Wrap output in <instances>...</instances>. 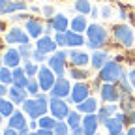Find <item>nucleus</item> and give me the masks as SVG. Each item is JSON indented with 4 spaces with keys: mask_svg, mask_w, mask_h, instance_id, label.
<instances>
[{
    "mask_svg": "<svg viewBox=\"0 0 135 135\" xmlns=\"http://www.w3.org/2000/svg\"><path fill=\"white\" fill-rule=\"evenodd\" d=\"M23 109H25V113L30 118H40V116H43L47 113L49 101H47V98L43 94H38L34 99H26L25 103H23Z\"/></svg>",
    "mask_w": 135,
    "mask_h": 135,
    "instance_id": "f257e3e1",
    "label": "nucleus"
},
{
    "mask_svg": "<svg viewBox=\"0 0 135 135\" xmlns=\"http://www.w3.org/2000/svg\"><path fill=\"white\" fill-rule=\"evenodd\" d=\"M86 36H88V47L90 49H99L101 45H105L109 34H107V30L103 26H99V25H88Z\"/></svg>",
    "mask_w": 135,
    "mask_h": 135,
    "instance_id": "f03ea898",
    "label": "nucleus"
},
{
    "mask_svg": "<svg viewBox=\"0 0 135 135\" xmlns=\"http://www.w3.org/2000/svg\"><path fill=\"white\" fill-rule=\"evenodd\" d=\"M122 73H124V70L120 68V64L114 62V60H109V62L99 70V79L105 81V83H114V84H116L118 81H120Z\"/></svg>",
    "mask_w": 135,
    "mask_h": 135,
    "instance_id": "7ed1b4c3",
    "label": "nucleus"
},
{
    "mask_svg": "<svg viewBox=\"0 0 135 135\" xmlns=\"http://www.w3.org/2000/svg\"><path fill=\"white\" fill-rule=\"evenodd\" d=\"M113 36H114V41L120 43L122 47H131L133 45V30L126 25H118L113 28Z\"/></svg>",
    "mask_w": 135,
    "mask_h": 135,
    "instance_id": "20e7f679",
    "label": "nucleus"
},
{
    "mask_svg": "<svg viewBox=\"0 0 135 135\" xmlns=\"http://www.w3.org/2000/svg\"><path fill=\"white\" fill-rule=\"evenodd\" d=\"M66 58H68V53H66V51H56V53H53V55L47 58L49 68H51V70H53L58 77L64 75V70H66Z\"/></svg>",
    "mask_w": 135,
    "mask_h": 135,
    "instance_id": "39448f33",
    "label": "nucleus"
},
{
    "mask_svg": "<svg viewBox=\"0 0 135 135\" xmlns=\"http://www.w3.org/2000/svg\"><path fill=\"white\" fill-rule=\"evenodd\" d=\"M49 111H51V114H53L56 120H62V118H66L68 114H70L68 103L62 98H55V96H51V99H49Z\"/></svg>",
    "mask_w": 135,
    "mask_h": 135,
    "instance_id": "423d86ee",
    "label": "nucleus"
},
{
    "mask_svg": "<svg viewBox=\"0 0 135 135\" xmlns=\"http://www.w3.org/2000/svg\"><path fill=\"white\" fill-rule=\"evenodd\" d=\"M55 75H56V73L51 70L49 66H41V68H40V71H38V81H40V86H41L43 92H51L53 84L56 83Z\"/></svg>",
    "mask_w": 135,
    "mask_h": 135,
    "instance_id": "0eeeda50",
    "label": "nucleus"
},
{
    "mask_svg": "<svg viewBox=\"0 0 135 135\" xmlns=\"http://www.w3.org/2000/svg\"><path fill=\"white\" fill-rule=\"evenodd\" d=\"M99 96H101L103 101H109V103H114V101H118V99L122 98L114 83H105L103 86L99 88Z\"/></svg>",
    "mask_w": 135,
    "mask_h": 135,
    "instance_id": "6e6552de",
    "label": "nucleus"
},
{
    "mask_svg": "<svg viewBox=\"0 0 135 135\" xmlns=\"http://www.w3.org/2000/svg\"><path fill=\"white\" fill-rule=\"evenodd\" d=\"M28 32H25V30H21V28H11L9 32H6V36H4V40H6V43H9V45H13V43H19V45H23V43H28Z\"/></svg>",
    "mask_w": 135,
    "mask_h": 135,
    "instance_id": "1a4fd4ad",
    "label": "nucleus"
},
{
    "mask_svg": "<svg viewBox=\"0 0 135 135\" xmlns=\"http://www.w3.org/2000/svg\"><path fill=\"white\" fill-rule=\"evenodd\" d=\"M71 94V88H70V81L64 79V77H56V83L53 84L51 88V96L55 98H66Z\"/></svg>",
    "mask_w": 135,
    "mask_h": 135,
    "instance_id": "9d476101",
    "label": "nucleus"
},
{
    "mask_svg": "<svg viewBox=\"0 0 135 135\" xmlns=\"http://www.w3.org/2000/svg\"><path fill=\"white\" fill-rule=\"evenodd\" d=\"M70 98H71L73 103H83L84 99H88V98H90V88H88V84H84V83H77L75 86L71 88Z\"/></svg>",
    "mask_w": 135,
    "mask_h": 135,
    "instance_id": "9b49d317",
    "label": "nucleus"
},
{
    "mask_svg": "<svg viewBox=\"0 0 135 135\" xmlns=\"http://www.w3.org/2000/svg\"><path fill=\"white\" fill-rule=\"evenodd\" d=\"M98 124H99V118L98 114L94 113H88V114H84L83 118V129H84V135H96V129H98Z\"/></svg>",
    "mask_w": 135,
    "mask_h": 135,
    "instance_id": "f8f14e48",
    "label": "nucleus"
},
{
    "mask_svg": "<svg viewBox=\"0 0 135 135\" xmlns=\"http://www.w3.org/2000/svg\"><path fill=\"white\" fill-rule=\"evenodd\" d=\"M68 58H70V62L77 68H83V66H86L90 62V56L84 53V51H79V49H71L70 53H68Z\"/></svg>",
    "mask_w": 135,
    "mask_h": 135,
    "instance_id": "ddd939ff",
    "label": "nucleus"
},
{
    "mask_svg": "<svg viewBox=\"0 0 135 135\" xmlns=\"http://www.w3.org/2000/svg\"><path fill=\"white\" fill-rule=\"evenodd\" d=\"M28 94H30V92H28L26 88H21V86H15V84H13L11 88H9V99L13 101L15 105H23L25 101L28 99V98H26Z\"/></svg>",
    "mask_w": 135,
    "mask_h": 135,
    "instance_id": "4468645a",
    "label": "nucleus"
},
{
    "mask_svg": "<svg viewBox=\"0 0 135 135\" xmlns=\"http://www.w3.org/2000/svg\"><path fill=\"white\" fill-rule=\"evenodd\" d=\"M58 47V43L55 40H51L49 36H41L38 41H36V49L41 51V53H55Z\"/></svg>",
    "mask_w": 135,
    "mask_h": 135,
    "instance_id": "2eb2a0df",
    "label": "nucleus"
},
{
    "mask_svg": "<svg viewBox=\"0 0 135 135\" xmlns=\"http://www.w3.org/2000/svg\"><path fill=\"white\" fill-rule=\"evenodd\" d=\"M28 81H30V77L26 75L25 68H19V66H17V68H13V84H15V86L26 88Z\"/></svg>",
    "mask_w": 135,
    "mask_h": 135,
    "instance_id": "dca6fc26",
    "label": "nucleus"
},
{
    "mask_svg": "<svg viewBox=\"0 0 135 135\" xmlns=\"http://www.w3.org/2000/svg\"><path fill=\"white\" fill-rule=\"evenodd\" d=\"M21 60H23V56H21L19 51L9 49V51H6V53H4V60H2V62H4V66H8V68H17Z\"/></svg>",
    "mask_w": 135,
    "mask_h": 135,
    "instance_id": "f3484780",
    "label": "nucleus"
},
{
    "mask_svg": "<svg viewBox=\"0 0 135 135\" xmlns=\"http://www.w3.org/2000/svg\"><path fill=\"white\" fill-rule=\"evenodd\" d=\"M25 30L28 32V36H30V38L40 40V38H41V32H43V26H41L40 21H36V19H28L26 25H25Z\"/></svg>",
    "mask_w": 135,
    "mask_h": 135,
    "instance_id": "a211bd4d",
    "label": "nucleus"
},
{
    "mask_svg": "<svg viewBox=\"0 0 135 135\" xmlns=\"http://www.w3.org/2000/svg\"><path fill=\"white\" fill-rule=\"evenodd\" d=\"M0 8H2V15L19 11V9H26L25 2H8V0H0Z\"/></svg>",
    "mask_w": 135,
    "mask_h": 135,
    "instance_id": "6ab92c4d",
    "label": "nucleus"
},
{
    "mask_svg": "<svg viewBox=\"0 0 135 135\" xmlns=\"http://www.w3.org/2000/svg\"><path fill=\"white\" fill-rule=\"evenodd\" d=\"M51 23H53V26H55V32H66L68 25H70L68 17L62 15V13H56L55 17H51Z\"/></svg>",
    "mask_w": 135,
    "mask_h": 135,
    "instance_id": "aec40b11",
    "label": "nucleus"
},
{
    "mask_svg": "<svg viewBox=\"0 0 135 135\" xmlns=\"http://www.w3.org/2000/svg\"><path fill=\"white\" fill-rule=\"evenodd\" d=\"M66 38H68V45H70V47H81V45H84V38H83L81 32L66 30Z\"/></svg>",
    "mask_w": 135,
    "mask_h": 135,
    "instance_id": "412c9836",
    "label": "nucleus"
},
{
    "mask_svg": "<svg viewBox=\"0 0 135 135\" xmlns=\"http://www.w3.org/2000/svg\"><path fill=\"white\" fill-rule=\"evenodd\" d=\"M109 56H107V53L105 51H96V53L92 55V58H90V64L96 68V70H101V68H103L109 60H107Z\"/></svg>",
    "mask_w": 135,
    "mask_h": 135,
    "instance_id": "4be33fe9",
    "label": "nucleus"
},
{
    "mask_svg": "<svg viewBox=\"0 0 135 135\" xmlns=\"http://www.w3.org/2000/svg\"><path fill=\"white\" fill-rule=\"evenodd\" d=\"M77 111H79V113H84V114L96 113V111H98V101H96L94 98H88V99H84L83 103H77Z\"/></svg>",
    "mask_w": 135,
    "mask_h": 135,
    "instance_id": "5701e85b",
    "label": "nucleus"
},
{
    "mask_svg": "<svg viewBox=\"0 0 135 135\" xmlns=\"http://www.w3.org/2000/svg\"><path fill=\"white\" fill-rule=\"evenodd\" d=\"M116 114V105L111 103V105H103V107H99V113H98V118H99V122L101 124H105V120H109L111 116Z\"/></svg>",
    "mask_w": 135,
    "mask_h": 135,
    "instance_id": "b1692460",
    "label": "nucleus"
},
{
    "mask_svg": "<svg viewBox=\"0 0 135 135\" xmlns=\"http://www.w3.org/2000/svg\"><path fill=\"white\" fill-rule=\"evenodd\" d=\"M25 126H28V124L25 122V114H23L21 111H15V113L9 116V128L21 129V128H25Z\"/></svg>",
    "mask_w": 135,
    "mask_h": 135,
    "instance_id": "393cba45",
    "label": "nucleus"
},
{
    "mask_svg": "<svg viewBox=\"0 0 135 135\" xmlns=\"http://www.w3.org/2000/svg\"><path fill=\"white\" fill-rule=\"evenodd\" d=\"M107 129H109V133H120L122 131V128H124V122L122 120H118L116 116H111L109 120H105V124H103Z\"/></svg>",
    "mask_w": 135,
    "mask_h": 135,
    "instance_id": "a878e982",
    "label": "nucleus"
},
{
    "mask_svg": "<svg viewBox=\"0 0 135 135\" xmlns=\"http://www.w3.org/2000/svg\"><path fill=\"white\" fill-rule=\"evenodd\" d=\"M86 28H88V23H86V19H84V15H83V13L71 19V30H75V32H81V34H83Z\"/></svg>",
    "mask_w": 135,
    "mask_h": 135,
    "instance_id": "bb28decb",
    "label": "nucleus"
},
{
    "mask_svg": "<svg viewBox=\"0 0 135 135\" xmlns=\"http://www.w3.org/2000/svg\"><path fill=\"white\" fill-rule=\"evenodd\" d=\"M15 103L11 99H6V98H2V101H0V113H2V116L4 118H9L13 113H15Z\"/></svg>",
    "mask_w": 135,
    "mask_h": 135,
    "instance_id": "cd10ccee",
    "label": "nucleus"
},
{
    "mask_svg": "<svg viewBox=\"0 0 135 135\" xmlns=\"http://www.w3.org/2000/svg\"><path fill=\"white\" fill-rule=\"evenodd\" d=\"M66 122L70 124V128H71V129H73V128H77V126H81V124H83L81 113H79V111H70V114L66 116Z\"/></svg>",
    "mask_w": 135,
    "mask_h": 135,
    "instance_id": "c85d7f7f",
    "label": "nucleus"
},
{
    "mask_svg": "<svg viewBox=\"0 0 135 135\" xmlns=\"http://www.w3.org/2000/svg\"><path fill=\"white\" fill-rule=\"evenodd\" d=\"M0 81L2 84H13V71H9L8 66H2V70H0Z\"/></svg>",
    "mask_w": 135,
    "mask_h": 135,
    "instance_id": "c756f323",
    "label": "nucleus"
},
{
    "mask_svg": "<svg viewBox=\"0 0 135 135\" xmlns=\"http://www.w3.org/2000/svg\"><path fill=\"white\" fill-rule=\"evenodd\" d=\"M70 124H68L66 120H56V126H55V135H68V133H70Z\"/></svg>",
    "mask_w": 135,
    "mask_h": 135,
    "instance_id": "7c9ffc66",
    "label": "nucleus"
},
{
    "mask_svg": "<svg viewBox=\"0 0 135 135\" xmlns=\"http://www.w3.org/2000/svg\"><path fill=\"white\" fill-rule=\"evenodd\" d=\"M56 126V120L55 116H40V128H45V129H55Z\"/></svg>",
    "mask_w": 135,
    "mask_h": 135,
    "instance_id": "2f4dec72",
    "label": "nucleus"
},
{
    "mask_svg": "<svg viewBox=\"0 0 135 135\" xmlns=\"http://www.w3.org/2000/svg\"><path fill=\"white\" fill-rule=\"evenodd\" d=\"M75 9L79 13H83V15H86V13L92 11V6H90L88 0H75Z\"/></svg>",
    "mask_w": 135,
    "mask_h": 135,
    "instance_id": "473e14b6",
    "label": "nucleus"
},
{
    "mask_svg": "<svg viewBox=\"0 0 135 135\" xmlns=\"http://www.w3.org/2000/svg\"><path fill=\"white\" fill-rule=\"evenodd\" d=\"M26 90H28L32 96H38V94H40V90H41L40 81H38V79H34V77H30V81H28V84H26Z\"/></svg>",
    "mask_w": 135,
    "mask_h": 135,
    "instance_id": "72a5a7b5",
    "label": "nucleus"
},
{
    "mask_svg": "<svg viewBox=\"0 0 135 135\" xmlns=\"http://www.w3.org/2000/svg\"><path fill=\"white\" fill-rule=\"evenodd\" d=\"M70 77H73V79H77V81H83V79H86V77H88V73L84 71V70H81V68L73 66L71 70H70Z\"/></svg>",
    "mask_w": 135,
    "mask_h": 135,
    "instance_id": "f704fd0d",
    "label": "nucleus"
},
{
    "mask_svg": "<svg viewBox=\"0 0 135 135\" xmlns=\"http://www.w3.org/2000/svg\"><path fill=\"white\" fill-rule=\"evenodd\" d=\"M25 71H26V75H28V77H34V75H38L40 68H38V64H36V62L26 60V62H25Z\"/></svg>",
    "mask_w": 135,
    "mask_h": 135,
    "instance_id": "c9c22d12",
    "label": "nucleus"
},
{
    "mask_svg": "<svg viewBox=\"0 0 135 135\" xmlns=\"http://www.w3.org/2000/svg\"><path fill=\"white\" fill-rule=\"evenodd\" d=\"M19 53H21V56H23V60H25V62L32 58V49H30V45H28V43H23V45L19 47Z\"/></svg>",
    "mask_w": 135,
    "mask_h": 135,
    "instance_id": "e433bc0d",
    "label": "nucleus"
},
{
    "mask_svg": "<svg viewBox=\"0 0 135 135\" xmlns=\"http://www.w3.org/2000/svg\"><path fill=\"white\" fill-rule=\"evenodd\" d=\"M55 41L58 45H68V38H66V32H56V36H55Z\"/></svg>",
    "mask_w": 135,
    "mask_h": 135,
    "instance_id": "4c0bfd02",
    "label": "nucleus"
},
{
    "mask_svg": "<svg viewBox=\"0 0 135 135\" xmlns=\"http://www.w3.org/2000/svg\"><path fill=\"white\" fill-rule=\"evenodd\" d=\"M32 60H34V62H40V64H41V62L45 60V53H41V51H38V49H36V51L32 53Z\"/></svg>",
    "mask_w": 135,
    "mask_h": 135,
    "instance_id": "58836bf2",
    "label": "nucleus"
},
{
    "mask_svg": "<svg viewBox=\"0 0 135 135\" xmlns=\"http://www.w3.org/2000/svg\"><path fill=\"white\" fill-rule=\"evenodd\" d=\"M111 13H113V9H111L109 6H103V8H101V17H103V19H109Z\"/></svg>",
    "mask_w": 135,
    "mask_h": 135,
    "instance_id": "ea45409f",
    "label": "nucleus"
},
{
    "mask_svg": "<svg viewBox=\"0 0 135 135\" xmlns=\"http://www.w3.org/2000/svg\"><path fill=\"white\" fill-rule=\"evenodd\" d=\"M41 11H43L47 17H55V15H53L55 11H53V8H51V6H43V8H41Z\"/></svg>",
    "mask_w": 135,
    "mask_h": 135,
    "instance_id": "a19ab883",
    "label": "nucleus"
},
{
    "mask_svg": "<svg viewBox=\"0 0 135 135\" xmlns=\"http://www.w3.org/2000/svg\"><path fill=\"white\" fill-rule=\"evenodd\" d=\"M2 135H19V129H15V128H6Z\"/></svg>",
    "mask_w": 135,
    "mask_h": 135,
    "instance_id": "79ce46f5",
    "label": "nucleus"
},
{
    "mask_svg": "<svg viewBox=\"0 0 135 135\" xmlns=\"http://www.w3.org/2000/svg\"><path fill=\"white\" fill-rule=\"evenodd\" d=\"M36 133H38V135H55V131H53V129H45V128H40Z\"/></svg>",
    "mask_w": 135,
    "mask_h": 135,
    "instance_id": "37998d69",
    "label": "nucleus"
},
{
    "mask_svg": "<svg viewBox=\"0 0 135 135\" xmlns=\"http://www.w3.org/2000/svg\"><path fill=\"white\" fill-rule=\"evenodd\" d=\"M70 135H84V129H83V126H77V128H73Z\"/></svg>",
    "mask_w": 135,
    "mask_h": 135,
    "instance_id": "c03bdc74",
    "label": "nucleus"
},
{
    "mask_svg": "<svg viewBox=\"0 0 135 135\" xmlns=\"http://www.w3.org/2000/svg\"><path fill=\"white\" fill-rule=\"evenodd\" d=\"M6 94H9V88H8V84H2V86H0V96H6Z\"/></svg>",
    "mask_w": 135,
    "mask_h": 135,
    "instance_id": "a18cd8bd",
    "label": "nucleus"
},
{
    "mask_svg": "<svg viewBox=\"0 0 135 135\" xmlns=\"http://www.w3.org/2000/svg\"><path fill=\"white\" fill-rule=\"evenodd\" d=\"M129 83H131V86L135 88V70L129 71Z\"/></svg>",
    "mask_w": 135,
    "mask_h": 135,
    "instance_id": "49530a36",
    "label": "nucleus"
},
{
    "mask_svg": "<svg viewBox=\"0 0 135 135\" xmlns=\"http://www.w3.org/2000/svg\"><path fill=\"white\" fill-rule=\"evenodd\" d=\"M28 128H30V129H36V128H38V122H36V118H32V120L28 122Z\"/></svg>",
    "mask_w": 135,
    "mask_h": 135,
    "instance_id": "de8ad7c7",
    "label": "nucleus"
},
{
    "mask_svg": "<svg viewBox=\"0 0 135 135\" xmlns=\"http://www.w3.org/2000/svg\"><path fill=\"white\" fill-rule=\"evenodd\" d=\"M21 19H25V15H13L11 17V21H21Z\"/></svg>",
    "mask_w": 135,
    "mask_h": 135,
    "instance_id": "09e8293b",
    "label": "nucleus"
},
{
    "mask_svg": "<svg viewBox=\"0 0 135 135\" xmlns=\"http://www.w3.org/2000/svg\"><path fill=\"white\" fill-rule=\"evenodd\" d=\"M126 17H128L126 9H124V8H120V19H126Z\"/></svg>",
    "mask_w": 135,
    "mask_h": 135,
    "instance_id": "8fccbe9b",
    "label": "nucleus"
},
{
    "mask_svg": "<svg viewBox=\"0 0 135 135\" xmlns=\"http://www.w3.org/2000/svg\"><path fill=\"white\" fill-rule=\"evenodd\" d=\"M90 15H92V17H98V9H96V8H92V11H90Z\"/></svg>",
    "mask_w": 135,
    "mask_h": 135,
    "instance_id": "3c124183",
    "label": "nucleus"
},
{
    "mask_svg": "<svg viewBox=\"0 0 135 135\" xmlns=\"http://www.w3.org/2000/svg\"><path fill=\"white\" fill-rule=\"evenodd\" d=\"M126 135H135V128H131V129H129V131H128Z\"/></svg>",
    "mask_w": 135,
    "mask_h": 135,
    "instance_id": "603ef678",
    "label": "nucleus"
},
{
    "mask_svg": "<svg viewBox=\"0 0 135 135\" xmlns=\"http://www.w3.org/2000/svg\"><path fill=\"white\" fill-rule=\"evenodd\" d=\"M109 135H122V131H120V133H109Z\"/></svg>",
    "mask_w": 135,
    "mask_h": 135,
    "instance_id": "864d4df0",
    "label": "nucleus"
},
{
    "mask_svg": "<svg viewBox=\"0 0 135 135\" xmlns=\"http://www.w3.org/2000/svg\"><path fill=\"white\" fill-rule=\"evenodd\" d=\"M26 135H38V133H32V131H28V133H26Z\"/></svg>",
    "mask_w": 135,
    "mask_h": 135,
    "instance_id": "5fc2aeb1",
    "label": "nucleus"
}]
</instances>
